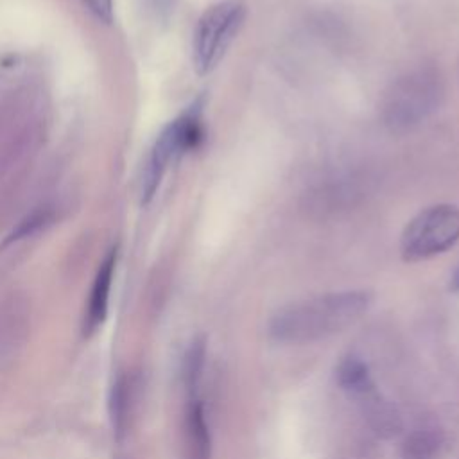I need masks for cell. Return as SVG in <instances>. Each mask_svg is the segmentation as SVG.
<instances>
[{
	"label": "cell",
	"instance_id": "6",
	"mask_svg": "<svg viewBox=\"0 0 459 459\" xmlns=\"http://www.w3.org/2000/svg\"><path fill=\"white\" fill-rule=\"evenodd\" d=\"M115 265H117V249H111L108 253V256L104 258V262L100 264V267L95 274L93 285H91V292H90V299H88V307H86V314H84V323H82L84 335H91L106 321Z\"/></svg>",
	"mask_w": 459,
	"mask_h": 459
},
{
	"label": "cell",
	"instance_id": "12",
	"mask_svg": "<svg viewBox=\"0 0 459 459\" xmlns=\"http://www.w3.org/2000/svg\"><path fill=\"white\" fill-rule=\"evenodd\" d=\"M437 436L432 432H416L405 443V457L407 459H429L437 448Z\"/></svg>",
	"mask_w": 459,
	"mask_h": 459
},
{
	"label": "cell",
	"instance_id": "5",
	"mask_svg": "<svg viewBox=\"0 0 459 459\" xmlns=\"http://www.w3.org/2000/svg\"><path fill=\"white\" fill-rule=\"evenodd\" d=\"M459 240V208L432 204L416 213L402 231L400 253L405 262H420L445 253Z\"/></svg>",
	"mask_w": 459,
	"mask_h": 459
},
{
	"label": "cell",
	"instance_id": "9",
	"mask_svg": "<svg viewBox=\"0 0 459 459\" xmlns=\"http://www.w3.org/2000/svg\"><path fill=\"white\" fill-rule=\"evenodd\" d=\"M204 359H206V337L199 335L190 342L183 359V382L190 396H194L197 384L201 380Z\"/></svg>",
	"mask_w": 459,
	"mask_h": 459
},
{
	"label": "cell",
	"instance_id": "7",
	"mask_svg": "<svg viewBox=\"0 0 459 459\" xmlns=\"http://www.w3.org/2000/svg\"><path fill=\"white\" fill-rule=\"evenodd\" d=\"M185 443L186 459H210L212 437L204 416V407L199 400L192 398L185 416Z\"/></svg>",
	"mask_w": 459,
	"mask_h": 459
},
{
	"label": "cell",
	"instance_id": "11",
	"mask_svg": "<svg viewBox=\"0 0 459 459\" xmlns=\"http://www.w3.org/2000/svg\"><path fill=\"white\" fill-rule=\"evenodd\" d=\"M111 418H113V427L117 432H122L124 421L127 418L129 411V384L126 378H118L111 389Z\"/></svg>",
	"mask_w": 459,
	"mask_h": 459
},
{
	"label": "cell",
	"instance_id": "13",
	"mask_svg": "<svg viewBox=\"0 0 459 459\" xmlns=\"http://www.w3.org/2000/svg\"><path fill=\"white\" fill-rule=\"evenodd\" d=\"M84 7L100 22H113V0H81Z\"/></svg>",
	"mask_w": 459,
	"mask_h": 459
},
{
	"label": "cell",
	"instance_id": "14",
	"mask_svg": "<svg viewBox=\"0 0 459 459\" xmlns=\"http://www.w3.org/2000/svg\"><path fill=\"white\" fill-rule=\"evenodd\" d=\"M450 289L455 290V292H459V265L454 269V273H452V276H450Z\"/></svg>",
	"mask_w": 459,
	"mask_h": 459
},
{
	"label": "cell",
	"instance_id": "15",
	"mask_svg": "<svg viewBox=\"0 0 459 459\" xmlns=\"http://www.w3.org/2000/svg\"><path fill=\"white\" fill-rule=\"evenodd\" d=\"M154 5H158L156 9H167L170 5V0H152Z\"/></svg>",
	"mask_w": 459,
	"mask_h": 459
},
{
	"label": "cell",
	"instance_id": "2",
	"mask_svg": "<svg viewBox=\"0 0 459 459\" xmlns=\"http://www.w3.org/2000/svg\"><path fill=\"white\" fill-rule=\"evenodd\" d=\"M203 106L204 99L199 97L186 108L178 118L169 122L158 134L142 178V203L147 204L156 195L161 179L174 160L181 154L194 151L204 138L203 127Z\"/></svg>",
	"mask_w": 459,
	"mask_h": 459
},
{
	"label": "cell",
	"instance_id": "4",
	"mask_svg": "<svg viewBox=\"0 0 459 459\" xmlns=\"http://www.w3.org/2000/svg\"><path fill=\"white\" fill-rule=\"evenodd\" d=\"M443 86L436 72L420 68L405 74L384 99V120L393 131H407L432 115L441 100Z\"/></svg>",
	"mask_w": 459,
	"mask_h": 459
},
{
	"label": "cell",
	"instance_id": "8",
	"mask_svg": "<svg viewBox=\"0 0 459 459\" xmlns=\"http://www.w3.org/2000/svg\"><path fill=\"white\" fill-rule=\"evenodd\" d=\"M335 378H337V384L350 393L366 394L373 391L369 369L357 357H346L344 360H341L335 369Z\"/></svg>",
	"mask_w": 459,
	"mask_h": 459
},
{
	"label": "cell",
	"instance_id": "3",
	"mask_svg": "<svg viewBox=\"0 0 459 459\" xmlns=\"http://www.w3.org/2000/svg\"><path fill=\"white\" fill-rule=\"evenodd\" d=\"M247 18L242 0H224L210 5L197 20L192 36V61L199 75L210 74L224 57Z\"/></svg>",
	"mask_w": 459,
	"mask_h": 459
},
{
	"label": "cell",
	"instance_id": "1",
	"mask_svg": "<svg viewBox=\"0 0 459 459\" xmlns=\"http://www.w3.org/2000/svg\"><path fill=\"white\" fill-rule=\"evenodd\" d=\"M371 305L368 290H342L292 301L269 321V333L281 342H310L341 332Z\"/></svg>",
	"mask_w": 459,
	"mask_h": 459
},
{
	"label": "cell",
	"instance_id": "10",
	"mask_svg": "<svg viewBox=\"0 0 459 459\" xmlns=\"http://www.w3.org/2000/svg\"><path fill=\"white\" fill-rule=\"evenodd\" d=\"M52 222V213L48 210H38L30 215H27L23 221H20V224L5 237V240L2 242V247L16 242V240H22V238H27V237H32L36 233H39L41 230H45L48 224Z\"/></svg>",
	"mask_w": 459,
	"mask_h": 459
}]
</instances>
